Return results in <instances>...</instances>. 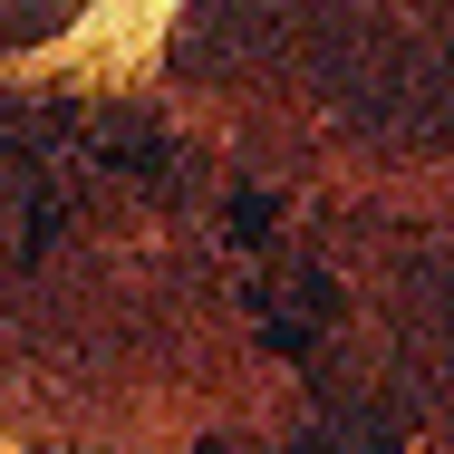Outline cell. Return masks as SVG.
Wrapping results in <instances>:
<instances>
[{
  "label": "cell",
  "mask_w": 454,
  "mask_h": 454,
  "mask_svg": "<svg viewBox=\"0 0 454 454\" xmlns=\"http://www.w3.org/2000/svg\"><path fill=\"white\" fill-rule=\"evenodd\" d=\"M319 319H329V280L319 271H300L290 290H262V339L280 358H309L319 348Z\"/></svg>",
  "instance_id": "obj_1"
},
{
  "label": "cell",
  "mask_w": 454,
  "mask_h": 454,
  "mask_svg": "<svg viewBox=\"0 0 454 454\" xmlns=\"http://www.w3.org/2000/svg\"><path fill=\"white\" fill-rule=\"evenodd\" d=\"M309 454H396V426H387V416H348V426H329Z\"/></svg>",
  "instance_id": "obj_2"
},
{
  "label": "cell",
  "mask_w": 454,
  "mask_h": 454,
  "mask_svg": "<svg viewBox=\"0 0 454 454\" xmlns=\"http://www.w3.org/2000/svg\"><path fill=\"white\" fill-rule=\"evenodd\" d=\"M232 232L262 242V232H271V193H242V203H232Z\"/></svg>",
  "instance_id": "obj_3"
}]
</instances>
